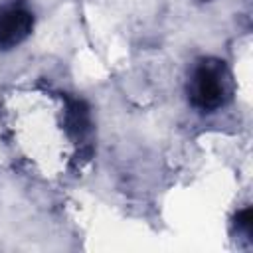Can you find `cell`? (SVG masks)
Listing matches in <instances>:
<instances>
[{
  "label": "cell",
  "mask_w": 253,
  "mask_h": 253,
  "mask_svg": "<svg viewBox=\"0 0 253 253\" xmlns=\"http://www.w3.org/2000/svg\"><path fill=\"white\" fill-rule=\"evenodd\" d=\"M34 28V14L24 4L0 8V49H12L22 43Z\"/></svg>",
  "instance_id": "obj_2"
},
{
  "label": "cell",
  "mask_w": 253,
  "mask_h": 253,
  "mask_svg": "<svg viewBox=\"0 0 253 253\" xmlns=\"http://www.w3.org/2000/svg\"><path fill=\"white\" fill-rule=\"evenodd\" d=\"M251 223H253V215H251V210H243L239 215H237V225L241 229H245L247 233H251Z\"/></svg>",
  "instance_id": "obj_3"
},
{
  "label": "cell",
  "mask_w": 253,
  "mask_h": 253,
  "mask_svg": "<svg viewBox=\"0 0 253 253\" xmlns=\"http://www.w3.org/2000/svg\"><path fill=\"white\" fill-rule=\"evenodd\" d=\"M229 95V81L223 61L202 59L190 77L188 97L190 103L200 111H213L225 103Z\"/></svg>",
  "instance_id": "obj_1"
}]
</instances>
